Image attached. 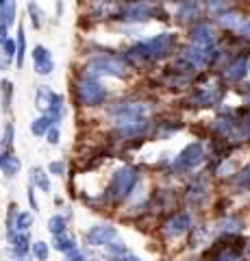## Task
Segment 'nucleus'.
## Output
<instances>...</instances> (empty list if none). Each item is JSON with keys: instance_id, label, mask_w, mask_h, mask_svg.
<instances>
[{"instance_id": "obj_30", "label": "nucleus", "mask_w": 250, "mask_h": 261, "mask_svg": "<svg viewBox=\"0 0 250 261\" xmlns=\"http://www.w3.org/2000/svg\"><path fill=\"white\" fill-rule=\"evenodd\" d=\"M9 259L11 261H29V259H26V255L15 253V250H9Z\"/></svg>"}, {"instance_id": "obj_22", "label": "nucleus", "mask_w": 250, "mask_h": 261, "mask_svg": "<svg viewBox=\"0 0 250 261\" xmlns=\"http://www.w3.org/2000/svg\"><path fill=\"white\" fill-rule=\"evenodd\" d=\"M29 15H31V22H33V26L35 29H42V24H43V13H42V9L37 7V2H29Z\"/></svg>"}, {"instance_id": "obj_33", "label": "nucleus", "mask_w": 250, "mask_h": 261, "mask_svg": "<svg viewBox=\"0 0 250 261\" xmlns=\"http://www.w3.org/2000/svg\"><path fill=\"white\" fill-rule=\"evenodd\" d=\"M4 2H7V0H0V7H2V4H4Z\"/></svg>"}, {"instance_id": "obj_21", "label": "nucleus", "mask_w": 250, "mask_h": 261, "mask_svg": "<svg viewBox=\"0 0 250 261\" xmlns=\"http://www.w3.org/2000/svg\"><path fill=\"white\" fill-rule=\"evenodd\" d=\"M105 246H107V253L111 255L113 259H120V257H124V255H126V246H124L122 242H118V237L111 239V242L105 244Z\"/></svg>"}, {"instance_id": "obj_23", "label": "nucleus", "mask_w": 250, "mask_h": 261, "mask_svg": "<svg viewBox=\"0 0 250 261\" xmlns=\"http://www.w3.org/2000/svg\"><path fill=\"white\" fill-rule=\"evenodd\" d=\"M48 255H50V250H48L46 242H35L33 244V257H35L37 261H46Z\"/></svg>"}, {"instance_id": "obj_17", "label": "nucleus", "mask_w": 250, "mask_h": 261, "mask_svg": "<svg viewBox=\"0 0 250 261\" xmlns=\"http://www.w3.org/2000/svg\"><path fill=\"white\" fill-rule=\"evenodd\" d=\"M9 242L15 253H29V233H13V235H9Z\"/></svg>"}, {"instance_id": "obj_7", "label": "nucleus", "mask_w": 250, "mask_h": 261, "mask_svg": "<svg viewBox=\"0 0 250 261\" xmlns=\"http://www.w3.org/2000/svg\"><path fill=\"white\" fill-rule=\"evenodd\" d=\"M152 9L141 0H133V2H126L120 11V20H150Z\"/></svg>"}, {"instance_id": "obj_11", "label": "nucleus", "mask_w": 250, "mask_h": 261, "mask_svg": "<svg viewBox=\"0 0 250 261\" xmlns=\"http://www.w3.org/2000/svg\"><path fill=\"white\" fill-rule=\"evenodd\" d=\"M192 42L196 44L198 48H207L213 44V33L209 31V26H196V29L192 31Z\"/></svg>"}, {"instance_id": "obj_27", "label": "nucleus", "mask_w": 250, "mask_h": 261, "mask_svg": "<svg viewBox=\"0 0 250 261\" xmlns=\"http://www.w3.org/2000/svg\"><path fill=\"white\" fill-rule=\"evenodd\" d=\"M213 261H239V259H237L235 250H224V253H220Z\"/></svg>"}, {"instance_id": "obj_4", "label": "nucleus", "mask_w": 250, "mask_h": 261, "mask_svg": "<svg viewBox=\"0 0 250 261\" xmlns=\"http://www.w3.org/2000/svg\"><path fill=\"white\" fill-rule=\"evenodd\" d=\"M87 76H116V79H124L126 76V68L122 61L116 57H94L87 61Z\"/></svg>"}, {"instance_id": "obj_20", "label": "nucleus", "mask_w": 250, "mask_h": 261, "mask_svg": "<svg viewBox=\"0 0 250 261\" xmlns=\"http://www.w3.org/2000/svg\"><path fill=\"white\" fill-rule=\"evenodd\" d=\"M2 109L4 113L11 111V100H13V85H11V81H2Z\"/></svg>"}, {"instance_id": "obj_14", "label": "nucleus", "mask_w": 250, "mask_h": 261, "mask_svg": "<svg viewBox=\"0 0 250 261\" xmlns=\"http://www.w3.org/2000/svg\"><path fill=\"white\" fill-rule=\"evenodd\" d=\"M15 63H18V68L24 65V54H26V35H24V29H22V24L18 26V37H15Z\"/></svg>"}, {"instance_id": "obj_28", "label": "nucleus", "mask_w": 250, "mask_h": 261, "mask_svg": "<svg viewBox=\"0 0 250 261\" xmlns=\"http://www.w3.org/2000/svg\"><path fill=\"white\" fill-rule=\"evenodd\" d=\"M59 137H61V133H59V129L57 127H50L48 129V141H50V144H59Z\"/></svg>"}, {"instance_id": "obj_3", "label": "nucleus", "mask_w": 250, "mask_h": 261, "mask_svg": "<svg viewBox=\"0 0 250 261\" xmlns=\"http://www.w3.org/2000/svg\"><path fill=\"white\" fill-rule=\"evenodd\" d=\"M35 107L40 109L43 116L50 118L54 124H57L59 120H61V116H63V98L59 96V94H54L50 87H46V85L37 87V91H35Z\"/></svg>"}, {"instance_id": "obj_10", "label": "nucleus", "mask_w": 250, "mask_h": 261, "mask_svg": "<svg viewBox=\"0 0 250 261\" xmlns=\"http://www.w3.org/2000/svg\"><path fill=\"white\" fill-rule=\"evenodd\" d=\"M20 159L13 155L9 148L7 150H0V170H2L4 176H9V178H13L15 174L20 172Z\"/></svg>"}, {"instance_id": "obj_1", "label": "nucleus", "mask_w": 250, "mask_h": 261, "mask_svg": "<svg viewBox=\"0 0 250 261\" xmlns=\"http://www.w3.org/2000/svg\"><path fill=\"white\" fill-rule=\"evenodd\" d=\"M76 100L83 107H98L107 100V89L102 87L94 76H83L76 81Z\"/></svg>"}, {"instance_id": "obj_15", "label": "nucleus", "mask_w": 250, "mask_h": 261, "mask_svg": "<svg viewBox=\"0 0 250 261\" xmlns=\"http://www.w3.org/2000/svg\"><path fill=\"white\" fill-rule=\"evenodd\" d=\"M52 120L48 118V116H40V118H35L31 122V133L35 135V137H40V135H46L48 133V129L52 127Z\"/></svg>"}, {"instance_id": "obj_19", "label": "nucleus", "mask_w": 250, "mask_h": 261, "mask_svg": "<svg viewBox=\"0 0 250 261\" xmlns=\"http://www.w3.org/2000/svg\"><path fill=\"white\" fill-rule=\"evenodd\" d=\"M48 231L52 233V235H61V233L68 231V226H65V218L63 216H52L50 220H48Z\"/></svg>"}, {"instance_id": "obj_6", "label": "nucleus", "mask_w": 250, "mask_h": 261, "mask_svg": "<svg viewBox=\"0 0 250 261\" xmlns=\"http://www.w3.org/2000/svg\"><path fill=\"white\" fill-rule=\"evenodd\" d=\"M200 161H203V146L200 144H189L187 148L178 155L174 168H178V170H189V168L198 166Z\"/></svg>"}, {"instance_id": "obj_16", "label": "nucleus", "mask_w": 250, "mask_h": 261, "mask_svg": "<svg viewBox=\"0 0 250 261\" xmlns=\"http://www.w3.org/2000/svg\"><path fill=\"white\" fill-rule=\"evenodd\" d=\"M13 22H15V0H7L0 7V24L11 26Z\"/></svg>"}, {"instance_id": "obj_24", "label": "nucleus", "mask_w": 250, "mask_h": 261, "mask_svg": "<svg viewBox=\"0 0 250 261\" xmlns=\"http://www.w3.org/2000/svg\"><path fill=\"white\" fill-rule=\"evenodd\" d=\"M15 40H7L2 44V54H4V59H7V61H11V59H15Z\"/></svg>"}, {"instance_id": "obj_2", "label": "nucleus", "mask_w": 250, "mask_h": 261, "mask_svg": "<svg viewBox=\"0 0 250 261\" xmlns=\"http://www.w3.org/2000/svg\"><path fill=\"white\" fill-rule=\"evenodd\" d=\"M139 181V174L135 168H120V170L113 172V178H111V185H109V192L107 196L111 200H116V203H120V200H124L126 196L133 192V187L137 185Z\"/></svg>"}, {"instance_id": "obj_12", "label": "nucleus", "mask_w": 250, "mask_h": 261, "mask_svg": "<svg viewBox=\"0 0 250 261\" xmlns=\"http://www.w3.org/2000/svg\"><path fill=\"white\" fill-rule=\"evenodd\" d=\"M52 246L54 250H59V253H72L76 248V242L72 235H68V231L61 233V235H52Z\"/></svg>"}, {"instance_id": "obj_18", "label": "nucleus", "mask_w": 250, "mask_h": 261, "mask_svg": "<svg viewBox=\"0 0 250 261\" xmlns=\"http://www.w3.org/2000/svg\"><path fill=\"white\" fill-rule=\"evenodd\" d=\"M33 187H40L42 192H50V181H48V174L42 168H33Z\"/></svg>"}, {"instance_id": "obj_25", "label": "nucleus", "mask_w": 250, "mask_h": 261, "mask_svg": "<svg viewBox=\"0 0 250 261\" xmlns=\"http://www.w3.org/2000/svg\"><path fill=\"white\" fill-rule=\"evenodd\" d=\"M48 172L54 174V176H63L65 174V163L63 161H52L50 166H48Z\"/></svg>"}, {"instance_id": "obj_8", "label": "nucleus", "mask_w": 250, "mask_h": 261, "mask_svg": "<svg viewBox=\"0 0 250 261\" xmlns=\"http://www.w3.org/2000/svg\"><path fill=\"white\" fill-rule=\"evenodd\" d=\"M33 65H35V72L40 76H48L54 70V61H52V57L46 46L33 48Z\"/></svg>"}, {"instance_id": "obj_13", "label": "nucleus", "mask_w": 250, "mask_h": 261, "mask_svg": "<svg viewBox=\"0 0 250 261\" xmlns=\"http://www.w3.org/2000/svg\"><path fill=\"white\" fill-rule=\"evenodd\" d=\"M248 65H250L248 59H237L235 63H231V65L226 68V79H231V81L244 79V74L248 72Z\"/></svg>"}, {"instance_id": "obj_31", "label": "nucleus", "mask_w": 250, "mask_h": 261, "mask_svg": "<svg viewBox=\"0 0 250 261\" xmlns=\"http://www.w3.org/2000/svg\"><path fill=\"white\" fill-rule=\"evenodd\" d=\"M9 26H4V24H0V46H2V44L4 42H7L9 40Z\"/></svg>"}, {"instance_id": "obj_32", "label": "nucleus", "mask_w": 250, "mask_h": 261, "mask_svg": "<svg viewBox=\"0 0 250 261\" xmlns=\"http://www.w3.org/2000/svg\"><path fill=\"white\" fill-rule=\"evenodd\" d=\"M118 261H139V259L135 257V255H128V253H126V255H124V257H120Z\"/></svg>"}, {"instance_id": "obj_29", "label": "nucleus", "mask_w": 250, "mask_h": 261, "mask_svg": "<svg viewBox=\"0 0 250 261\" xmlns=\"http://www.w3.org/2000/svg\"><path fill=\"white\" fill-rule=\"evenodd\" d=\"M65 261H85V257H83V255H81L79 253V250H72V253H68V259H65Z\"/></svg>"}, {"instance_id": "obj_5", "label": "nucleus", "mask_w": 250, "mask_h": 261, "mask_svg": "<svg viewBox=\"0 0 250 261\" xmlns=\"http://www.w3.org/2000/svg\"><path fill=\"white\" fill-rule=\"evenodd\" d=\"M118 237V231L116 226H109V224H98V226H91L89 231H87V244L89 246H105V244H109L111 239Z\"/></svg>"}, {"instance_id": "obj_26", "label": "nucleus", "mask_w": 250, "mask_h": 261, "mask_svg": "<svg viewBox=\"0 0 250 261\" xmlns=\"http://www.w3.org/2000/svg\"><path fill=\"white\" fill-rule=\"evenodd\" d=\"M2 144L7 146V148H11V144H13V124L7 122V129H4V139Z\"/></svg>"}, {"instance_id": "obj_9", "label": "nucleus", "mask_w": 250, "mask_h": 261, "mask_svg": "<svg viewBox=\"0 0 250 261\" xmlns=\"http://www.w3.org/2000/svg\"><path fill=\"white\" fill-rule=\"evenodd\" d=\"M187 228H189V216L187 214H178V216H174V218H170V220L166 222L163 231H166L167 237H178V235H183Z\"/></svg>"}]
</instances>
